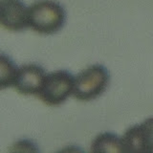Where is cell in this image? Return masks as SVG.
I'll use <instances>...</instances> for the list:
<instances>
[{
  "label": "cell",
  "instance_id": "cell-1",
  "mask_svg": "<svg viewBox=\"0 0 153 153\" xmlns=\"http://www.w3.org/2000/svg\"><path fill=\"white\" fill-rule=\"evenodd\" d=\"M29 28L41 35H54L63 28L66 13L54 0H38L29 7Z\"/></svg>",
  "mask_w": 153,
  "mask_h": 153
},
{
  "label": "cell",
  "instance_id": "cell-2",
  "mask_svg": "<svg viewBox=\"0 0 153 153\" xmlns=\"http://www.w3.org/2000/svg\"><path fill=\"white\" fill-rule=\"evenodd\" d=\"M109 81V72L104 66L100 64L88 66L76 76L73 97L79 102L93 100L105 92Z\"/></svg>",
  "mask_w": 153,
  "mask_h": 153
},
{
  "label": "cell",
  "instance_id": "cell-3",
  "mask_svg": "<svg viewBox=\"0 0 153 153\" xmlns=\"http://www.w3.org/2000/svg\"><path fill=\"white\" fill-rule=\"evenodd\" d=\"M75 78L67 70H56L47 74L37 97L49 106H57L73 95Z\"/></svg>",
  "mask_w": 153,
  "mask_h": 153
},
{
  "label": "cell",
  "instance_id": "cell-4",
  "mask_svg": "<svg viewBox=\"0 0 153 153\" xmlns=\"http://www.w3.org/2000/svg\"><path fill=\"white\" fill-rule=\"evenodd\" d=\"M122 140L124 152L153 153V118L129 127Z\"/></svg>",
  "mask_w": 153,
  "mask_h": 153
},
{
  "label": "cell",
  "instance_id": "cell-5",
  "mask_svg": "<svg viewBox=\"0 0 153 153\" xmlns=\"http://www.w3.org/2000/svg\"><path fill=\"white\" fill-rule=\"evenodd\" d=\"M46 72L42 66L29 63L18 67L13 87L19 94L38 96L44 83Z\"/></svg>",
  "mask_w": 153,
  "mask_h": 153
},
{
  "label": "cell",
  "instance_id": "cell-6",
  "mask_svg": "<svg viewBox=\"0 0 153 153\" xmlns=\"http://www.w3.org/2000/svg\"><path fill=\"white\" fill-rule=\"evenodd\" d=\"M29 8L21 0H0V23L11 32H21L29 27Z\"/></svg>",
  "mask_w": 153,
  "mask_h": 153
},
{
  "label": "cell",
  "instance_id": "cell-7",
  "mask_svg": "<svg viewBox=\"0 0 153 153\" xmlns=\"http://www.w3.org/2000/svg\"><path fill=\"white\" fill-rule=\"evenodd\" d=\"M93 152H124L122 138L113 133L104 132L96 137L91 143Z\"/></svg>",
  "mask_w": 153,
  "mask_h": 153
},
{
  "label": "cell",
  "instance_id": "cell-8",
  "mask_svg": "<svg viewBox=\"0 0 153 153\" xmlns=\"http://www.w3.org/2000/svg\"><path fill=\"white\" fill-rule=\"evenodd\" d=\"M0 86L1 89L13 87L18 67L5 54H1L0 59Z\"/></svg>",
  "mask_w": 153,
  "mask_h": 153
}]
</instances>
